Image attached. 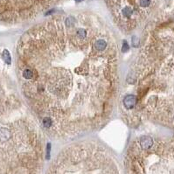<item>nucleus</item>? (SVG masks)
Segmentation results:
<instances>
[{
  "label": "nucleus",
  "mask_w": 174,
  "mask_h": 174,
  "mask_svg": "<svg viewBox=\"0 0 174 174\" xmlns=\"http://www.w3.org/2000/svg\"><path fill=\"white\" fill-rule=\"evenodd\" d=\"M22 92L43 130L59 138L94 132L110 118L119 88L114 31L87 16L38 24L18 47Z\"/></svg>",
  "instance_id": "obj_1"
},
{
  "label": "nucleus",
  "mask_w": 174,
  "mask_h": 174,
  "mask_svg": "<svg viewBox=\"0 0 174 174\" xmlns=\"http://www.w3.org/2000/svg\"><path fill=\"white\" fill-rule=\"evenodd\" d=\"M47 174H119V170L105 148L93 142H82L63 150Z\"/></svg>",
  "instance_id": "obj_2"
},
{
  "label": "nucleus",
  "mask_w": 174,
  "mask_h": 174,
  "mask_svg": "<svg viewBox=\"0 0 174 174\" xmlns=\"http://www.w3.org/2000/svg\"><path fill=\"white\" fill-rule=\"evenodd\" d=\"M2 59H3V61H4L6 64H8V65H10V64L11 63V54H10V53H9L8 50L5 49V50L3 51Z\"/></svg>",
  "instance_id": "obj_3"
},
{
  "label": "nucleus",
  "mask_w": 174,
  "mask_h": 174,
  "mask_svg": "<svg viewBox=\"0 0 174 174\" xmlns=\"http://www.w3.org/2000/svg\"><path fill=\"white\" fill-rule=\"evenodd\" d=\"M139 4L142 9H147L151 5V0H139Z\"/></svg>",
  "instance_id": "obj_4"
}]
</instances>
